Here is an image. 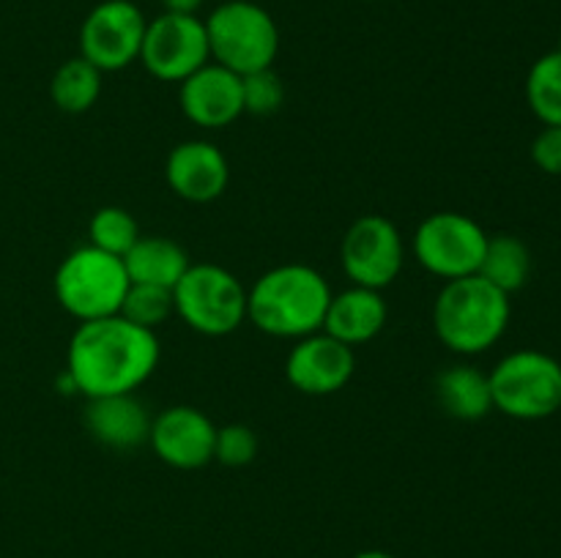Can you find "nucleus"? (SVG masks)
Returning a JSON list of instances; mask_svg holds the SVG:
<instances>
[{"label":"nucleus","mask_w":561,"mask_h":558,"mask_svg":"<svg viewBox=\"0 0 561 558\" xmlns=\"http://www.w3.org/2000/svg\"><path fill=\"white\" fill-rule=\"evenodd\" d=\"M157 332L110 315L85 321L71 334L66 350V383L85 399L135 394L157 372Z\"/></svg>","instance_id":"f257e3e1"},{"label":"nucleus","mask_w":561,"mask_h":558,"mask_svg":"<svg viewBox=\"0 0 561 558\" xmlns=\"http://www.w3.org/2000/svg\"><path fill=\"white\" fill-rule=\"evenodd\" d=\"M332 288L312 266L285 263L247 290V317L268 337L301 339L323 328Z\"/></svg>","instance_id":"f03ea898"},{"label":"nucleus","mask_w":561,"mask_h":558,"mask_svg":"<svg viewBox=\"0 0 561 558\" xmlns=\"http://www.w3.org/2000/svg\"><path fill=\"white\" fill-rule=\"evenodd\" d=\"M510 315V295L480 274L449 279L433 301L436 337L460 356H480L491 350L507 332Z\"/></svg>","instance_id":"7ed1b4c3"},{"label":"nucleus","mask_w":561,"mask_h":558,"mask_svg":"<svg viewBox=\"0 0 561 558\" xmlns=\"http://www.w3.org/2000/svg\"><path fill=\"white\" fill-rule=\"evenodd\" d=\"M203 22L211 60L239 77L272 69L277 60L279 27L263 5L252 0H225Z\"/></svg>","instance_id":"20e7f679"},{"label":"nucleus","mask_w":561,"mask_h":558,"mask_svg":"<svg viewBox=\"0 0 561 558\" xmlns=\"http://www.w3.org/2000/svg\"><path fill=\"white\" fill-rule=\"evenodd\" d=\"M55 299L80 323L118 315L129 290L124 257L85 244L69 252L55 271Z\"/></svg>","instance_id":"39448f33"},{"label":"nucleus","mask_w":561,"mask_h":558,"mask_svg":"<svg viewBox=\"0 0 561 558\" xmlns=\"http://www.w3.org/2000/svg\"><path fill=\"white\" fill-rule=\"evenodd\" d=\"M493 410L518 421L551 419L561 410V361L542 350H513L491 372Z\"/></svg>","instance_id":"423d86ee"},{"label":"nucleus","mask_w":561,"mask_h":558,"mask_svg":"<svg viewBox=\"0 0 561 558\" xmlns=\"http://www.w3.org/2000/svg\"><path fill=\"white\" fill-rule=\"evenodd\" d=\"M175 315L203 337H228L247 321V288L214 263H192L173 288Z\"/></svg>","instance_id":"0eeeda50"},{"label":"nucleus","mask_w":561,"mask_h":558,"mask_svg":"<svg viewBox=\"0 0 561 558\" xmlns=\"http://www.w3.org/2000/svg\"><path fill=\"white\" fill-rule=\"evenodd\" d=\"M485 246L488 233L482 224L460 211L431 213L414 233L416 263L444 282L480 271Z\"/></svg>","instance_id":"6e6552de"},{"label":"nucleus","mask_w":561,"mask_h":558,"mask_svg":"<svg viewBox=\"0 0 561 558\" xmlns=\"http://www.w3.org/2000/svg\"><path fill=\"white\" fill-rule=\"evenodd\" d=\"M211 60L206 22L197 14L162 11L146 27L140 63L162 82H184Z\"/></svg>","instance_id":"1a4fd4ad"},{"label":"nucleus","mask_w":561,"mask_h":558,"mask_svg":"<svg viewBox=\"0 0 561 558\" xmlns=\"http://www.w3.org/2000/svg\"><path fill=\"white\" fill-rule=\"evenodd\" d=\"M340 263L351 284L383 290L398 279L405 263V241L398 224L381 213H365L343 235Z\"/></svg>","instance_id":"9d476101"},{"label":"nucleus","mask_w":561,"mask_h":558,"mask_svg":"<svg viewBox=\"0 0 561 558\" xmlns=\"http://www.w3.org/2000/svg\"><path fill=\"white\" fill-rule=\"evenodd\" d=\"M148 20L131 0H102L80 27V55L99 71H121L140 60Z\"/></svg>","instance_id":"9b49d317"},{"label":"nucleus","mask_w":561,"mask_h":558,"mask_svg":"<svg viewBox=\"0 0 561 558\" xmlns=\"http://www.w3.org/2000/svg\"><path fill=\"white\" fill-rule=\"evenodd\" d=\"M356 370L354 348L321 332L296 339L285 359V377L290 386L310 397H327L348 386Z\"/></svg>","instance_id":"f8f14e48"},{"label":"nucleus","mask_w":561,"mask_h":558,"mask_svg":"<svg viewBox=\"0 0 561 558\" xmlns=\"http://www.w3.org/2000/svg\"><path fill=\"white\" fill-rule=\"evenodd\" d=\"M217 425L192 405H173L153 416L148 443L164 465L179 470H197L214 460Z\"/></svg>","instance_id":"ddd939ff"},{"label":"nucleus","mask_w":561,"mask_h":558,"mask_svg":"<svg viewBox=\"0 0 561 558\" xmlns=\"http://www.w3.org/2000/svg\"><path fill=\"white\" fill-rule=\"evenodd\" d=\"M179 104L186 120L203 129H225L244 115L241 77L208 60L206 66L179 82Z\"/></svg>","instance_id":"4468645a"},{"label":"nucleus","mask_w":561,"mask_h":558,"mask_svg":"<svg viewBox=\"0 0 561 558\" xmlns=\"http://www.w3.org/2000/svg\"><path fill=\"white\" fill-rule=\"evenodd\" d=\"M168 186L186 202H211L230 184L228 156L208 140H184L164 164Z\"/></svg>","instance_id":"2eb2a0df"},{"label":"nucleus","mask_w":561,"mask_h":558,"mask_svg":"<svg viewBox=\"0 0 561 558\" xmlns=\"http://www.w3.org/2000/svg\"><path fill=\"white\" fill-rule=\"evenodd\" d=\"M153 416L135 394H107L85 405V430L113 452H131L148 443Z\"/></svg>","instance_id":"dca6fc26"},{"label":"nucleus","mask_w":561,"mask_h":558,"mask_svg":"<svg viewBox=\"0 0 561 558\" xmlns=\"http://www.w3.org/2000/svg\"><path fill=\"white\" fill-rule=\"evenodd\" d=\"M389 321V306L383 301L381 290L351 284L343 293H332L327 317H323V332L332 334L348 348L365 345L383 332Z\"/></svg>","instance_id":"f3484780"},{"label":"nucleus","mask_w":561,"mask_h":558,"mask_svg":"<svg viewBox=\"0 0 561 558\" xmlns=\"http://www.w3.org/2000/svg\"><path fill=\"white\" fill-rule=\"evenodd\" d=\"M129 282L159 284V288L173 290L186 268L192 266L184 246L164 235H140L137 244L124 257Z\"/></svg>","instance_id":"a211bd4d"},{"label":"nucleus","mask_w":561,"mask_h":558,"mask_svg":"<svg viewBox=\"0 0 561 558\" xmlns=\"http://www.w3.org/2000/svg\"><path fill=\"white\" fill-rule=\"evenodd\" d=\"M436 399L453 419L480 421L493 410L491 377L471 364L447 367L436 377Z\"/></svg>","instance_id":"6ab92c4d"},{"label":"nucleus","mask_w":561,"mask_h":558,"mask_svg":"<svg viewBox=\"0 0 561 558\" xmlns=\"http://www.w3.org/2000/svg\"><path fill=\"white\" fill-rule=\"evenodd\" d=\"M477 274L491 284H496L507 295L518 293L520 288H526L531 277V249L518 235H488L485 255H482L480 271Z\"/></svg>","instance_id":"aec40b11"},{"label":"nucleus","mask_w":561,"mask_h":558,"mask_svg":"<svg viewBox=\"0 0 561 558\" xmlns=\"http://www.w3.org/2000/svg\"><path fill=\"white\" fill-rule=\"evenodd\" d=\"M102 80L104 71H99L91 60L77 55V58H69L55 69L53 80H49V98L60 113H88L102 96Z\"/></svg>","instance_id":"412c9836"},{"label":"nucleus","mask_w":561,"mask_h":558,"mask_svg":"<svg viewBox=\"0 0 561 558\" xmlns=\"http://www.w3.org/2000/svg\"><path fill=\"white\" fill-rule=\"evenodd\" d=\"M526 104L542 126H561V49L531 63L526 77Z\"/></svg>","instance_id":"4be33fe9"},{"label":"nucleus","mask_w":561,"mask_h":558,"mask_svg":"<svg viewBox=\"0 0 561 558\" xmlns=\"http://www.w3.org/2000/svg\"><path fill=\"white\" fill-rule=\"evenodd\" d=\"M140 239L137 219L121 206H104L88 222V244L110 252L115 257H126V252Z\"/></svg>","instance_id":"5701e85b"},{"label":"nucleus","mask_w":561,"mask_h":558,"mask_svg":"<svg viewBox=\"0 0 561 558\" xmlns=\"http://www.w3.org/2000/svg\"><path fill=\"white\" fill-rule=\"evenodd\" d=\"M118 315L126 317L129 323H135V326L157 332L159 326H164V323L175 315L173 290L159 288V284L131 282L129 290H126Z\"/></svg>","instance_id":"b1692460"},{"label":"nucleus","mask_w":561,"mask_h":558,"mask_svg":"<svg viewBox=\"0 0 561 558\" xmlns=\"http://www.w3.org/2000/svg\"><path fill=\"white\" fill-rule=\"evenodd\" d=\"M241 98H244V115L263 118L277 113L285 102V88L274 66L241 77Z\"/></svg>","instance_id":"393cba45"},{"label":"nucleus","mask_w":561,"mask_h":558,"mask_svg":"<svg viewBox=\"0 0 561 558\" xmlns=\"http://www.w3.org/2000/svg\"><path fill=\"white\" fill-rule=\"evenodd\" d=\"M257 435L250 425H225L217 427V441H214V460L228 468H244L255 460Z\"/></svg>","instance_id":"a878e982"},{"label":"nucleus","mask_w":561,"mask_h":558,"mask_svg":"<svg viewBox=\"0 0 561 558\" xmlns=\"http://www.w3.org/2000/svg\"><path fill=\"white\" fill-rule=\"evenodd\" d=\"M531 162L546 175H561V126H542L531 140Z\"/></svg>","instance_id":"bb28decb"},{"label":"nucleus","mask_w":561,"mask_h":558,"mask_svg":"<svg viewBox=\"0 0 561 558\" xmlns=\"http://www.w3.org/2000/svg\"><path fill=\"white\" fill-rule=\"evenodd\" d=\"M203 3L206 0H162L164 11H173V14H197Z\"/></svg>","instance_id":"cd10ccee"},{"label":"nucleus","mask_w":561,"mask_h":558,"mask_svg":"<svg viewBox=\"0 0 561 558\" xmlns=\"http://www.w3.org/2000/svg\"><path fill=\"white\" fill-rule=\"evenodd\" d=\"M351 558H394L392 553H387V550H362V553H356V556H351Z\"/></svg>","instance_id":"c85d7f7f"}]
</instances>
